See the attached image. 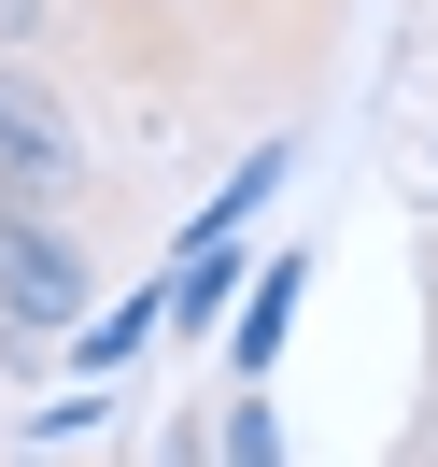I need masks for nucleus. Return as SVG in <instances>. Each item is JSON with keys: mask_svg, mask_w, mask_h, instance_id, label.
<instances>
[{"mask_svg": "<svg viewBox=\"0 0 438 467\" xmlns=\"http://www.w3.org/2000/svg\"><path fill=\"white\" fill-rule=\"evenodd\" d=\"M156 326H170V312H156V284H127V297H114V312H86V326H71V340H57V354H86V368H127V354H142V340H156Z\"/></svg>", "mask_w": 438, "mask_h": 467, "instance_id": "nucleus-4", "label": "nucleus"}, {"mask_svg": "<svg viewBox=\"0 0 438 467\" xmlns=\"http://www.w3.org/2000/svg\"><path fill=\"white\" fill-rule=\"evenodd\" d=\"M57 29V0H0V43H43Z\"/></svg>", "mask_w": 438, "mask_h": 467, "instance_id": "nucleus-7", "label": "nucleus"}, {"mask_svg": "<svg viewBox=\"0 0 438 467\" xmlns=\"http://www.w3.org/2000/svg\"><path fill=\"white\" fill-rule=\"evenodd\" d=\"M212 410H227V425H212V453H227V467H269V453H283V425H269L255 382H240V397H212Z\"/></svg>", "mask_w": 438, "mask_h": 467, "instance_id": "nucleus-6", "label": "nucleus"}, {"mask_svg": "<svg viewBox=\"0 0 438 467\" xmlns=\"http://www.w3.org/2000/svg\"><path fill=\"white\" fill-rule=\"evenodd\" d=\"M0 199H29V213H86V199H99L86 128H71L43 43H0Z\"/></svg>", "mask_w": 438, "mask_h": 467, "instance_id": "nucleus-2", "label": "nucleus"}, {"mask_svg": "<svg viewBox=\"0 0 438 467\" xmlns=\"http://www.w3.org/2000/svg\"><path fill=\"white\" fill-rule=\"evenodd\" d=\"M86 312H99V241H86V213L0 199V368H15V382L57 368V340Z\"/></svg>", "mask_w": 438, "mask_h": 467, "instance_id": "nucleus-1", "label": "nucleus"}, {"mask_svg": "<svg viewBox=\"0 0 438 467\" xmlns=\"http://www.w3.org/2000/svg\"><path fill=\"white\" fill-rule=\"evenodd\" d=\"M283 171H297V142H255V156H240V171H227V184L199 199V227H255V213L283 199Z\"/></svg>", "mask_w": 438, "mask_h": 467, "instance_id": "nucleus-5", "label": "nucleus"}, {"mask_svg": "<svg viewBox=\"0 0 438 467\" xmlns=\"http://www.w3.org/2000/svg\"><path fill=\"white\" fill-rule=\"evenodd\" d=\"M297 297H311V255H269V269H240V340H227V368H240V382H269V368H283V340H297Z\"/></svg>", "mask_w": 438, "mask_h": 467, "instance_id": "nucleus-3", "label": "nucleus"}]
</instances>
